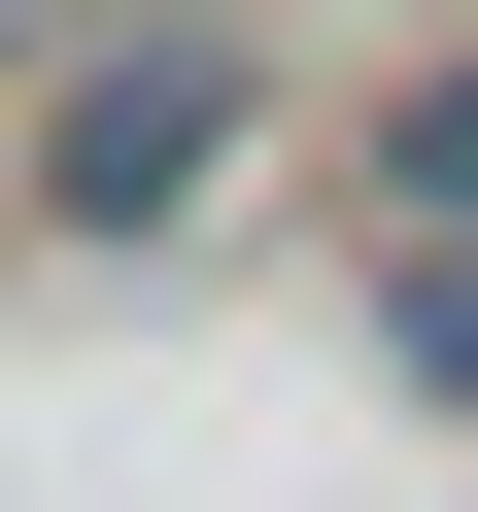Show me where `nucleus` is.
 <instances>
[{"instance_id": "2", "label": "nucleus", "mask_w": 478, "mask_h": 512, "mask_svg": "<svg viewBox=\"0 0 478 512\" xmlns=\"http://www.w3.org/2000/svg\"><path fill=\"white\" fill-rule=\"evenodd\" d=\"M376 239H478V35H444V69H376Z\"/></svg>"}, {"instance_id": "3", "label": "nucleus", "mask_w": 478, "mask_h": 512, "mask_svg": "<svg viewBox=\"0 0 478 512\" xmlns=\"http://www.w3.org/2000/svg\"><path fill=\"white\" fill-rule=\"evenodd\" d=\"M376 342H410V376L478 410V239H376Z\"/></svg>"}, {"instance_id": "1", "label": "nucleus", "mask_w": 478, "mask_h": 512, "mask_svg": "<svg viewBox=\"0 0 478 512\" xmlns=\"http://www.w3.org/2000/svg\"><path fill=\"white\" fill-rule=\"evenodd\" d=\"M239 137H274V35H239V0H103V35H69V103L0 137V205H35V239H171Z\"/></svg>"}]
</instances>
